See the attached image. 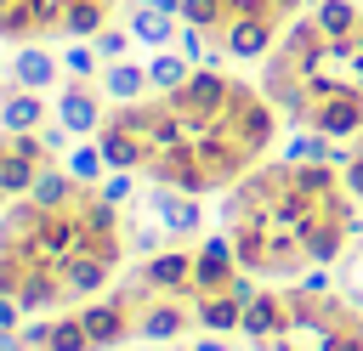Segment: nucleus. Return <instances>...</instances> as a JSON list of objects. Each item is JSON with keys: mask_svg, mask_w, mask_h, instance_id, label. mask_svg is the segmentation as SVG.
I'll return each mask as SVG.
<instances>
[{"mask_svg": "<svg viewBox=\"0 0 363 351\" xmlns=\"http://www.w3.org/2000/svg\"><path fill=\"white\" fill-rule=\"evenodd\" d=\"M278 125L284 113L261 85L221 68H187L176 85L113 102L96 125V147L108 170L204 198L244 181L272 153Z\"/></svg>", "mask_w": 363, "mask_h": 351, "instance_id": "nucleus-1", "label": "nucleus"}, {"mask_svg": "<svg viewBox=\"0 0 363 351\" xmlns=\"http://www.w3.org/2000/svg\"><path fill=\"white\" fill-rule=\"evenodd\" d=\"M125 215L74 170H45L0 209V300L17 311H68L96 300L125 266Z\"/></svg>", "mask_w": 363, "mask_h": 351, "instance_id": "nucleus-2", "label": "nucleus"}, {"mask_svg": "<svg viewBox=\"0 0 363 351\" xmlns=\"http://www.w3.org/2000/svg\"><path fill=\"white\" fill-rule=\"evenodd\" d=\"M221 232L261 283H301L357 238V198L329 159H261L221 198Z\"/></svg>", "mask_w": 363, "mask_h": 351, "instance_id": "nucleus-3", "label": "nucleus"}, {"mask_svg": "<svg viewBox=\"0 0 363 351\" xmlns=\"http://www.w3.org/2000/svg\"><path fill=\"white\" fill-rule=\"evenodd\" d=\"M255 85L284 113V125L312 136H357L363 130V0L306 6L261 57Z\"/></svg>", "mask_w": 363, "mask_h": 351, "instance_id": "nucleus-4", "label": "nucleus"}, {"mask_svg": "<svg viewBox=\"0 0 363 351\" xmlns=\"http://www.w3.org/2000/svg\"><path fill=\"white\" fill-rule=\"evenodd\" d=\"M238 328L255 351H363V306L323 277L255 289Z\"/></svg>", "mask_w": 363, "mask_h": 351, "instance_id": "nucleus-5", "label": "nucleus"}, {"mask_svg": "<svg viewBox=\"0 0 363 351\" xmlns=\"http://www.w3.org/2000/svg\"><path fill=\"white\" fill-rule=\"evenodd\" d=\"M312 0H182V23L193 40H204L216 57L233 62H261L278 34L306 11Z\"/></svg>", "mask_w": 363, "mask_h": 351, "instance_id": "nucleus-6", "label": "nucleus"}, {"mask_svg": "<svg viewBox=\"0 0 363 351\" xmlns=\"http://www.w3.org/2000/svg\"><path fill=\"white\" fill-rule=\"evenodd\" d=\"M119 0H0V45H51L96 40L113 23Z\"/></svg>", "mask_w": 363, "mask_h": 351, "instance_id": "nucleus-7", "label": "nucleus"}, {"mask_svg": "<svg viewBox=\"0 0 363 351\" xmlns=\"http://www.w3.org/2000/svg\"><path fill=\"white\" fill-rule=\"evenodd\" d=\"M57 159V130H11L0 125V209L23 198Z\"/></svg>", "mask_w": 363, "mask_h": 351, "instance_id": "nucleus-8", "label": "nucleus"}, {"mask_svg": "<svg viewBox=\"0 0 363 351\" xmlns=\"http://www.w3.org/2000/svg\"><path fill=\"white\" fill-rule=\"evenodd\" d=\"M147 221H153L170 243H182V238H193V232H199V204H193V192L153 187V192H147Z\"/></svg>", "mask_w": 363, "mask_h": 351, "instance_id": "nucleus-9", "label": "nucleus"}, {"mask_svg": "<svg viewBox=\"0 0 363 351\" xmlns=\"http://www.w3.org/2000/svg\"><path fill=\"white\" fill-rule=\"evenodd\" d=\"M102 96H96V85H74L68 96H62V130H96L102 125Z\"/></svg>", "mask_w": 363, "mask_h": 351, "instance_id": "nucleus-10", "label": "nucleus"}, {"mask_svg": "<svg viewBox=\"0 0 363 351\" xmlns=\"http://www.w3.org/2000/svg\"><path fill=\"white\" fill-rule=\"evenodd\" d=\"M17 79H23L28 91L51 85V79H57V62H51V51H40V45H23V57H17Z\"/></svg>", "mask_w": 363, "mask_h": 351, "instance_id": "nucleus-11", "label": "nucleus"}, {"mask_svg": "<svg viewBox=\"0 0 363 351\" xmlns=\"http://www.w3.org/2000/svg\"><path fill=\"white\" fill-rule=\"evenodd\" d=\"M102 85L113 91V102H130V96H142V68H108Z\"/></svg>", "mask_w": 363, "mask_h": 351, "instance_id": "nucleus-12", "label": "nucleus"}, {"mask_svg": "<svg viewBox=\"0 0 363 351\" xmlns=\"http://www.w3.org/2000/svg\"><path fill=\"white\" fill-rule=\"evenodd\" d=\"M40 113H45L40 96H11V102H6V125H11V130H34Z\"/></svg>", "mask_w": 363, "mask_h": 351, "instance_id": "nucleus-13", "label": "nucleus"}, {"mask_svg": "<svg viewBox=\"0 0 363 351\" xmlns=\"http://www.w3.org/2000/svg\"><path fill=\"white\" fill-rule=\"evenodd\" d=\"M68 164H74V176H79V181H96V176L108 170V159H102V147H96V142L74 147V159H68Z\"/></svg>", "mask_w": 363, "mask_h": 351, "instance_id": "nucleus-14", "label": "nucleus"}, {"mask_svg": "<svg viewBox=\"0 0 363 351\" xmlns=\"http://www.w3.org/2000/svg\"><path fill=\"white\" fill-rule=\"evenodd\" d=\"M340 170H346V187H352V198L363 204V130H357V142H352V153L340 159Z\"/></svg>", "mask_w": 363, "mask_h": 351, "instance_id": "nucleus-15", "label": "nucleus"}]
</instances>
